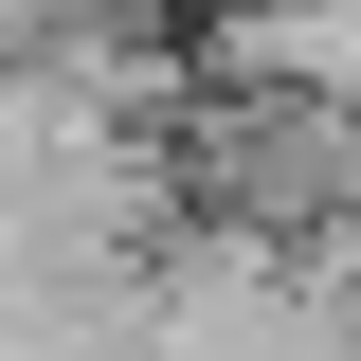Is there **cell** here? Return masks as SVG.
<instances>
[{"label": "cell", "instance_id": "obj_1", "mask_svg": "<svg viewBox=\"0 0 361 361\" xmlns=\"http://www.w3.org/2000/svg\"><path fill=\"white\" fill-rule=\"evenodd\" d=\"M180 199L271 253H325L361 271V109L325 90H253V73H199L180 90Z\"/></svg>", "mask_w": 361, "mask_h": 361}, {"label": "cell", "instance_id": "obj_2", "mask_svg": "<svg viewBox=\"0 0 361 361\" xmlns=\"http://www.w3.org/2000/svg\"><path fill=\"white\" fill-rule=\"evenodd\" d=\"M199 73H253V90H325L361 109V0H217V18H180Z\"/></svg>", "mask_w": 361, "mask_h": 361}]
</instances>
